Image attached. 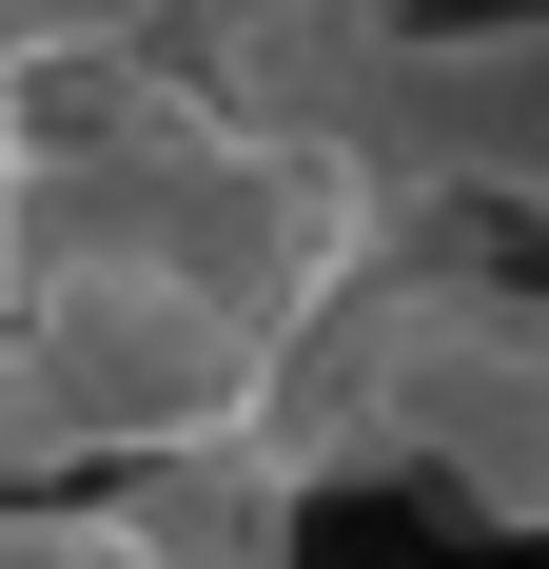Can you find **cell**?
Wrapping results in <instances>:
<instances>
[{
	"label": "cell",
	"mask_w": 549,
	"mask_h": 569,
	"mask_svg": "<svg viewBox=\"0 0 549 569\" xmlns=\"http://www.w3.org/2000/svg\"><path fill=\"white\" fill-rule=\"evenodd\" d=\"M295 335L217 315V295H177L158 256H99V236H20V276H0V432H40V452H197V432H256Z\"/></svg>",
	"instance_id": "6da1fadb"
},
{
	"label": "cell",
	"mask_w": 549,
	"mask_h": 569,
	"mask_svg": "<svg viewBox=\"0 0 549 569\" xmlns=\"http://www.w3.org/2000/svg\"><path fill=\"white\" fill-rule=\"evenodd\" d=\"M353 432L373 452H451L471 511H530V315L471 276H412L353 335Z\"/></svg>",
	"instance_id": "7a4b0ae2"
},
{
	"label": "cell",
	"mask_w": 549,
	"mask_h": 569,
	"mask_svg": "<svg viewBox=\"0 0 549 569\" xmlns=\"http://www.w3.org/2000/svg\"><path fill=\"white\" fill-rule=\"evenodd\" d=\"M315 432L295 412H256V432H197V452H138L99 491L118 530H138V569H295L315 550Z\"/></svg>",
	"instance_id": "3957f363"
},
{
	"label": "cell",
	"mask_w": 549,
	"mask_h": 569,
	"mask_svg": "<svg viewBox=\"0 0 549 569\" xmlns=\"http://www.w3.org/2000/svg\"><path fill=\"white\" fill-rule=\"evenodd\" d=\"M0 569H138L118 511H0Z\"/></svg>",
	"instance_id": "277c9868"
}]
</instances>
